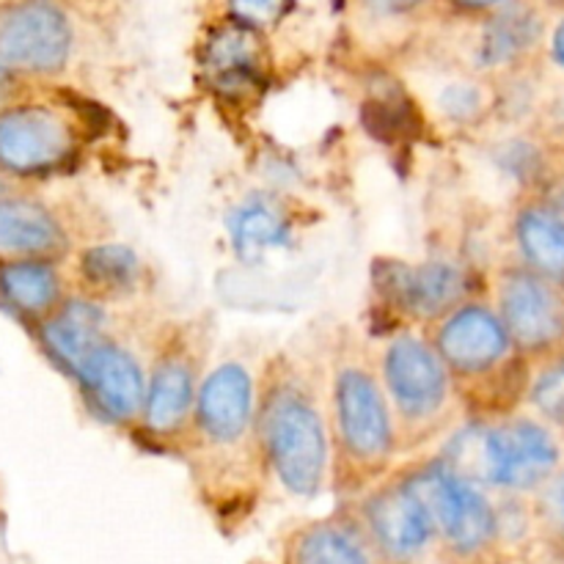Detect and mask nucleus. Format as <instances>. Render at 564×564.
I'll return each instance as SVG.
<instances>
[{
	"instance_id": "1",
	"label": "nucleus",
	"mask_w": 564,
	"mask_h": 564,
	"mask_svg": "<svg viewBox=\"0 0 564 564\" xmlns=\"http://www.w3.org/2000/svg\"><path fill=\"white\" fill-rule=\"evenodd\" d=\"M264 444L281 482L297 496H312L325 474V430L312 402L297 391H279L264 411Z\"/></svg>"
},
{
	"instance_id": "2",
	"label": "nucleus",
	"mask_w": 564,
	"mask_h": 564,
	"mask_svg": "<svg viewBox=\"0 0 564 564\" xmlns=\"http://www.w3.org/2000/svg\"><path fill=\"white\" fill-rule=\"evenodd\" d=\"M72 50V22L55 0H14L0 9V66L55 72Z\"/></svg>"
},
{
	"instance_id": "3",
	"label": "nucleus",
	"mask_w": 564,
	"mask_h": 564,
	"mask_svg": "<svg viewBox=\"0 0 564 564\" xmlns=\"http://www.w3.org/2000/svg\"><path fill=\"white\" fill-rule=\"evenodd\" d=\"M411 488L427 505L433 521L457 551H477L479 545L494 538V510H490L488 499L468 485V479L438 466L433 471L419 474Z\"/></svg>"
},
{
	"instance_id": "4",
	"label": "nucleus",
	"mask_w": 564,
	"mask_h": 564,
	"mask_svg": "<svg viewBox=\"0 0 564 564\" xmlns=\"http://www.w3.org/2000/svg\"><path fill=\"white\" fill-rule=\"evenodd\" d=\"M72 152V132L47 108H14L0 116V165L17 174L55 169Z\"/></svg>"
},
{
	"instance_id": "5",
	"label": "nucleus",
	"mask_w": 564,
	"mask_h": 564,
	"mask_svg": "<svg viewBox=\"0 0 564 564\" xmlns=\"http://www.w3.org/2000/svg\"><path fill=\"white\" fill-rule=\"evenodd\" d=\"M386 383L408 419H427L444 405L446 372L438 356L416 336H400L386 352Z\"/></svg>"
},
{
	"instance_id": "6",
	"label": "nucleus",
	"mask_w": 564,
	"mask_h": 564,
	"mask_svg": "<svg viewBox=\"0 0 564 564\" xmlns=\"http://www.w3.org/2000/svg\"><path fill=\"white\" fill-rule=\"evenodd\" d=\"M336 416L347 449L361 460H378L391 449V422L378 386L364 369H345L336 383Z\"/></svg>"
},
{
	"instance_id": "7",
	"label": "nucleus",
	"mask_w": 564,
	"mask_h": 564,
	"mask_svg": "<svg viewBox=\"0 0 564 564\" xmlns=\"http://www.w3.org/2000/svg\"><path fill=\"white\" fill-rule=\"evenodd\" d=\"M501 317L523 347H543L564 334V301L532 273H510L501 281Z\"/></svg>"
},
{
	"instance_id": "8",
	"label": "nucleus",
	"mask_w": 564,
	"mask_h": 564,
	"mask_svg": "<svg viewBox=\"0 0 564 564\" xmlns=\"http://www.w3.org/2000/svg\"><path fill=\"white\" fill-rule=\"evenodd\" d=\"M380 286L397 306L419 317H435L460 301L466 292V275L460 268L438 259L416 268L394 262L380 268Z\"/></svg>"
},
{
	"instance_id": "9",
	"label": "nucleus",
	"mask_w": 564,
	"mask_h": 564,
	"mask_svg": "<svg viewBox=\"0 0 564 564\" xmlns=\"http://www.w3.org/2000/svg\"><path fill=\"white\" fill-rule=\"evenodd\" d=\"M80 380L88 394L99 405V411L110 419H132L147 402L141 369L135 358L116 345H99L91 356L83 361Z\"/></svg>"
},
{
	"instance_id": "10",
	"label": "nucleus",
	"mask_w": 564,
	"mask_h": 564,
	"mask_svg": "<svg viewBox=\"0 0 564 564\" xmlns=\"http://www.w3.org/2000/svg\"><path fill=\"white\" fill-rule=\"evenodd\" d=\"M441 356L460 372H482L501 361L510 345V330L482 306L460 308L441 330Z\"/></svg>"
},
{
	"instance_id": "11",
	"label": "nucleus",
	"mask_w": 564,
	"mask_h": 564,
	"mask_svg": "<svg viewBox=\"0 0 564 564\" xmlns=\"http://www.w3.org/2000/svg\"><path fill=\"white\" fill-rule=\"evenodd\" d=\"M251 380L237 364L215 369L202 386L198 397V419L204 430L218 444H235L242 438L251 422Z\"/></svg>"
},
{
	"instance_id": "12",
	"label": "nucleus",
	"mask_w": 564,
	"mask_h": 564,
	"mask_svg": "<svg viewBox=\"0 0 564 564\" xmlns=\"http://www.w3.org/2000/svg\"><path fill=\"white\" fill-rule=\"evenodd\" d=\"M496 452H499L496 485L505 488H532L554 471L560 457L551 435L532 422H516L505 430H496Z\"/></svg>"
},
{
	"instance_id": "13",
	"label": "nucleus",
	"mask_w": 564,
	"mask_h": 564,
	"mask_svg": "<svg viewBox=\"0 0 564 564\" xmlns=\"http://www.w3.org/2000/svg\"><path fill=\"white\" fill-rule=\"evenodd\" d=\"M369 523L383 549L394 556L416 554L427 543L435 527L427 505L419 499L411 485L380 494L369 505Z\"/></svg>"
},
{
	"instance_id": "14",
	"label": "nucleus",
	"mask_w": 564,
	"mask_h": 564,
	"mask_svg": "<svg viewBox=\"0 0 564 564\" xmlns=\"http://www.w3.org/2000/svg\"><path fill=\"white\" fill-rule=\"evenodd\" d=\"M543 33L538 0H510L490 11L477 42L479 66H505L527 53Z\"/></svg>"
},
{
	"instance_id": "15",
	"label": "nucleus",
	"mask_w": 564,
	"mask_h": 564,
	"mask_svg": "<svg viewBox=\"0 0 564 564\" xmlns=\"http://www.w3.org/2000/svg\"><path fill=\"white\" fill-rule=\"evenodd\" d=\"M207 69L215 86L246 88L262 75V39L248 17L218 28L207 47Z\"/></svg>"
},
{
	"instance_id": "16",
	"label": "nucleus",
	"mask_w": 564,
	"mask_h": 564,
	"mask_svg": "<svg viewBox=\"0 0 564 564\" xmlns=\"http://www.w3.org/2000/svg\"><path fill=\"white\" fill-rule=\"evenodd\" d=\"M102 312L94 303L75 301L61 308L44 328V341L61 364L80 372L83 361L102 345Z\"/></svg>"
},
{
	"instance_id": "17",
	"label": "nucleus",
	"mask_w": 564,
	"mask_h": 564,
	"mask_svg": "<svg viewBox=\"0 0 564 564\" xmlns=\"http://www.w3.org/2000/svg\"><path fill=\"white\" fill-rule=\"evenodd\" d=\"M231 240L246 262H257L264 253L286 242V218L270 198H248L229 220Z\"/></svg>"
},
{
	"instance_id": "18",
	"label": "nucleus",
	"mask_w": 564,
	"mask_h": 564,
	"mask_svg": "<svg viewBox=\"0 0 564 564\" xmlns=\"http://www.w3.org/2000/svg\"><path fill=\"white\" fill-rule=\"evenodd\" d=\"M64 242L58 224L28 202L0 204V253H47Z\"/></svg>"
},
{
	"instance_id": "19",
	"label": "nucleus",
	"mask_w": 564,
	"mask_h": 564,
	"mask_svg": "<svg viewBox=\"0 0 564 564\" xmlns=\"http://www.w3.org/2000/svg\"><path fill=\"white\" fill-rule=\"evenodd\" d=\"M191 400L193 378L191 372H187V367L174 361L163 364V367L154 372L147 402H143L147 424L152 430H158V433H169V430H174L176 424L187 416Z\"/></svg>"
},
{
	"instance_id": "20",
	"label": "nucleus",
	"mask_w": 564,
	"mask_h": 564,
	"mask_svg": "<svg viewBox=\"0 0 564 564\" xmlns=\"http://www.w3.org/2000/svg\"><path fill=\"white\" fill-rule=\"evenodd\" d=\"M523 253L540 273L564 279V218L549 209H527L518 220Z\"/></svg>"
},
{
	"instance_id": "21",
	"label": "nucleus",
	"mask_w": 564,
	"mask_h": 564,
	"mask_svg": "<svg viewBox=\"0 0 564 564\" xmlns=\"http://www.w3.org/2000/svg\"><path fill=\"white\" fill-rule=\"evenodd\" d=\"M0 292L22 312H44L58 295V279L42 262H11L0 268Z\"/></svg>"
},
{
	"instance_id": "22",
	"label": "nucleus",
	"mask_w": 564,
	"mask_h": 564,
	"mask_svg": "<svg viewBox=\"0 0 564 564\" xmlns=\"http://www.w3.org/2000/svg\"><path fill=\"white\" fill-rule=\"evenodd\" d=\"M292 564H369L364 545L347 529L314 527L297 540Z\"/></svg>"
},
{
	"instance_id": "23",
	"label": "nucleus",
	"mask_w": 564,
	"mask_h": 564,
	"mask_svg": "<svg viewBox=\"0 0 564 564\" xmlns=\"http://www.w3.org/2000/svg\"><path fill=\"white\" fill-rule=\"evenodd\" d=\"M83 270H86L88 279L99 286H130L132 279H135L138 262L132 257V251L116 246L94 248L83 257Z\"/></svg>"
},
{
	"instance_id": "24",
	"label": "nucleus",
	"mask_w": 564,
	"mask_h": 564,
	"mask_svg": "<svg viewBox=\"0 0 564 564\" xmlns=\"http://www.w3.org/2000/svg\"><path fill=\"white\" fill-rule=\"evenodd\" d=\"M534 402L545 416L564 422V361L540 378V383L534 386Z\"/></svg>"
},
{
	"instance_id": "25",
	"label": "nucleus",
	"mask_w": 564,
	"mask_h": 564,
	"mask_svg": "<svg viewBox=\"0 0 564 564\" xmlns=\"http://www.w3.org/2000/svg\"><path fill=\"white\" fill-rule=\"evenodd\" d=\"M441 105H444L446 113H452L455 119H466V116L477 113L479 110V105H482V94H479L474 86H468V83H455V86H449L444 91Z\"/></svg>"
},
{
	"instance_id": "26",
	"label": "nucleus",
	"mask_w": 564,
	"mask_h": 564,
	"mask_svg": "<svg viewBox=\"0 0 564 564\" xmlns=\"http://www.w3.org/2000/svg\"><path fill=\"white\" fill-rule=\"evenodd\" d=\"M369 14L378 17H405L427 6L430 0H358Z\"/></svg>"
},
{
	"instance_id": "27",
	"label": "nucleus",
	"mask_w": 564,
	"mask_h": 564,
	"mask_svg": "<svg viewBox=\"0 0 564 564\" xmlns=\"http://www.w3.org/2000/svg\"><path fill=\"white\" fill-rule=\"evenodd\" d=\"M284 6V0H235V9L248 20H268Z\"/></svg>"
},
{
	"instance_id": "28",
	"label": "nucleus",
	"mask_w": 564,
	"mask_h": 564,
	"mask_svg": "<svg viewBox=\"0 0 564 564\" xmlns=\"http://www.w3.org/2000/svg\"><path fill=\"white\" fill-rule=\"evenodd\" d=\"M444 3L455 11H463V14H490L510 0H444Z\"/></svg>"
},
{
	"instance_id": "29",
	"label": "nucleus",
	"mask_w": 564,
	"mask_h": 564,
	"mask_svg": "<svg viewBox=\"0 0 564 564\" xmlns=\"http://www.w3.org/2000/svg\"><path fill=\"white\" fill-rule=\"evenodd\" d=\"M551 53H554L556 64L564 66V20L556 25L554 39H551Z\"/></svg>"
},
{
	"instance_id": "30",
	"label": "nucleus",
	"mask_w": 564,
	"mask_h": 564,
	"mask_svg": "<svg viewBox=\"0 0 564 564\" xmlns=\"http://www.w3.org/2000/svg\"><path fill=\"white\" fill-rule=\"evenodd\" d=\"M556 499H560V516H562V523H564V479L560 485V494H556Z\"/></svg>"
},
{
	"instance_id": "31",
	"label": "nucleus",
	"mask_w": 564,
	"mask_h": 564,
	"mask_svg": "<svg viewBox=\"0 0 564 564\" xmlns=\"http://www.w3.org/2000/svg\"><path fill=\"white\" fill-rule=\"evenodd\" d=\"M3 91H6V69L0 66V97H3Z\"/></svg>"
},
{
	"instance_id": "32",
	"label": "nucleus",
	"mask_w": 564,
	"mask_h": 564,
	"mask_svg": "<svg viewBox=\"0 0 564 564\" xmlns=\"http://www.w3.org/2000/svg\"><path fill=\"white\" fill-rule=\"evenodd\" d=\"M538 3H545V6H562L564 0H538Z\"/></svg>"
},
{
	"instance_id": "33",
	"label": "nucleus",
	"mask_w": 564,
	"mask_h": 564,
	"mask_svg": "<svg viewBox=\"0 0 564 564\" xmlns=\"http://www.w3.org/2000/svg\"><path fill=\"white\" fill-rule=\"evenodd\" d=\"M560 215L564 218V193L560 196Z\"/></svg>"
},
{
	"instance_id": "34",
	"label": "nucleus",
	"mask_w": 564,
	"mask_h": 564,
	"mask_svg": "<svg viewBox=\"0 0 564 564\" xmlns=\"http://www.w3.org/2000/svg\"><path fill=\"white\" fill-rule=\"evenodd\" d=\"M0 193H3V182H0Z\"/></svg>"
}]
</instances>
